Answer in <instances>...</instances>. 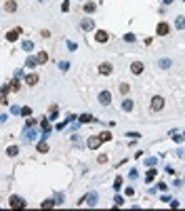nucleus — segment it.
Masks as SVG:
<instances>
[{
  "label": "nucleus",
  "mask_w": 185,
  "mask_h": 211,
  "mask_svg": "<svg viewBox=\"0 0 185 211\" xmlns=\"http://www.w3.org/2000/svg\"><path fill=\"white\" fill-rule=\"evenodd\" d=\"M40 127H42V131H44V133H48V131H51V123H48V118H42Z\"/></svg>",
  "instance_id": "nucleus-24"
},
{
  "label": "nucleus",
  "mask_w": 185,
  "mask_h": 211,
  "mask_svg": "<svg viewBox=\"0 0 185 211\" xmlns=\"http://www.w3.org/2000/svg\"><path fill=\"white\" fill-rule=\"evenodd\" d=\"M128 91H130V84H126V82H122V84H120V93H122V95H126Z\"/></svg>",
  "instance_id": "nucleus-29"
},
{
  "label": "nucleus",
  "mask_w": 185,
  "mask_h": 211,
  "mask_svg": "<svg viewBox=\"0 0 185 211\" xmlns=\"http://www.w3.org/2000/svg\"><path fill=\"white\" fill-rule=\"evenodd\" d=\"M6 154H9V156H17V154H19V148H17V146H11V148H6Z\"/></svg>",
  "instance_id": "nucleus-25"
},
{
  "label": "nucleus",
  "mask_w": 185,
  "mask_h": 211,
  "mask_svg": "<svg viewBox=\"0 0 185 211\" xmlns=\"http://www.w3.org/2000/svg\"><path fill=\"white\" fill-rule=\"evenodd\" d=\"M25 84H27V87L38 84V74H34V72H32V74H27V76H25Z\"/></svg>",
  "instance_id": "nucleus-11"
},
{
  "label": "nucleus",
  "mask_w": 185,
  "mask_h": 211,
  "mask_svg": "<svg viewBox=\"0 0 185 211\" xmlns=\"http://www.w3.org/2000/svg\"><path fill=\"white\" fill-rule=\"evenodd\" d=\"M0 104H2V106H9V99H6V93H2V95H0Z\"/></svg>",
  "instance_id": "nucleus-36"
},
{
  "label": "nucleus",
  "mask_w": 185,
  "mask_h": 211,
  "mask_svg": "<svg viewBox=\"0 0 185 211\" xmlns=\"http://www.w3.org/2000/svg\"><path fill=\"white\" fill-rule=\"evenodd\" d=\"M143 68H145V66H143L141 61H133V63H130V72H133V74H137V76L143 72Z\"/></svg>",
  "instance_id": "nucleus-10"
},
{
  "label": "nucleus",
  "mask_w": 185,
  "mask_h": 211,
  "mask_svg": "<svg viewBox=\"0 0 185 211\" xmlns=\"http://www.w3.org/2000/svg\"><path fill=\"white\" fill-rule=\"evenodd\" d=\"M183 2H185V0H183Z\"/></svg>",
  "instance_id": "nucleus-45"
},
{
  "label": "nucleus",
  "mask_w": 185,
  "mask_h": 211,
  "mask_svg": "<svg viewBox=\"0 0 185 211\" xmlns=\"http://www.w3.org/2000/svg\"><path fill=\"white\" fill-rule=\"evenodd\" d=\"M38 152H48V146H46L44 141H40V144H38Z\"/></svg>",
  "instance_id": "nucleus-31"
},
{
  "label": "nucleus",
  "mask_w": 185,
  "mask_h": 211,
  "mask_svg": "<svg viewBox=\"0 0 185 211\" xmlns=\"http://www.w3.org/2000/svg\"><path fill=\"white\" fill-rule=\"evenodd\" d=\"M57 114H59V106L53 104L51 108H48V120H55V118H57Z\"/></svg>",
  "instance_id": "nucleus-13"
},
{
  "label": "nucleus",
  "mask_w": 185,
  "mask_h": 211,
  "mask_svg": "<svg viewBox=\"0 0 185 211\" xmlns=\"http://www.w3.org/2000/svg\"><path fill=\"white\" fill-rule=\"evenodd\" d=\"M114 203H116V207H120V205H124V199H122V196H116Z\"/></svg>",
  "instance_id": "nucleus-37"
},
{
  "label": "nucleus",
  "mask_w": 185,
  "mask_h": 211,
  "mask_svg": "<svg viewBox=\"0 0 185 211\" xmlns=\"http://www.w3.org/2000/svg\"><path fill=\"white\" fill-rule=\"evenodd\" d=\"M21 116H32V108L23 106V108H21Z\"/></svg>",
  "instance_id": "nucleus-30"
},
{
  "label": "nucleus",
  "mask_w": 185,
  "mask_h": 211,
  "mask_svg": "<svg viewBox=\"0 0 185 211\" xmlns=\"http://www.w3.org/2000/svg\"><path fill=\"white\" fill-rule=\"evenodd\" d=\"M61 11H63V13H68V11H69V0H63V4H61Z\"/></svg>",
  "instance_id": "nucleus-33"
},
{
  "label": "nucleus",
  "mask_w": 185,
  "mask_h": 211,
  "mask_svg": "<svg viewBox=\"0 0 185 211\" xmlns=\"http://www.w3.org/2000/svg\"><path fill=\"white\" fill-rule=\"evenodd\" d=\"M95 9H97V6H95L92 2H86V4H84V13H86V15H91V13H95Z\"/></svg>",
  "instance_id": "nucleus-22"
},
{
  "label": "nucleus",
  "mask_w": 185,
  "mask_h": 211,
  "mask_svg": "<svg viewBox=\"0 0 185 211\" xmlns=\"http://www.w3.org/2000/svg\"><path fill=\"white\" fill-rule=\"evenodd\" d=\"M162 2H164V4H171V2H173V0H162Z\"/></svg>",
  "instance_id": "nucleus-44"
},
{
  "label": "nucleus",
  "mask_w": 185,
  "mask_h": 211,
  "mask_svg": "<svg viewBox=\"0 0 185 211\" xmlns=\"http://www.w3.org/2000/svg\"><path fill=\"white\" fill-rule=\"evenodd\" d=\"M97 163H107V154H99V156H97Z\"/></svg>",
  "instance_id": "nucleus-32"
},
{
  "label": "nucleus",
  "mask_w": 185,
  "mask_h": 211,
  "mask_svg": "<svg viewBox=\"0 0 185 211\" xmlns=\"http://www.w3.org/2000/svg\"><path fill=\"white\" fill-rule=\"evenodd\" d=\"M21 89V82H19V78H13L11 80V91H19Z\"/></svg>",
  "instance_id": "nucleus-21"
},
{
  "label": "nucleus",
  "mask_w": 185,
  "mask_h": 211,
  "mask_svg": "<svg viewBox=\"0 0 185 211\" xmlns=\"http://www.w3.org/2000/svg\"><path fill=\"white\" fill-rule=\"evenodd\" d=\"M84 203H86V205H95V203H97V192L86 194V196H84Z\"/></svg>",
  "instance_id": "nucleus-15"
},
{
  "label": "nucleus",
  "mask_w": 185,
  "mask_h": 211,
  "mask_svg": "<svg viewBox=\"0 0 185 211\" xmlns=\"http://www.w3.org/2000/svg\"><path fill=\"white\" fill-rule=\"evenodd\" d=\"M0 91H2V93H9V91H11V84H2Z\"/></svg>",
  "instance_id": "nucleus-39"
},
{
  "label": "nucleus",
  "mask_w": 185,
  "mask_h": 211,
  "mask_svg": "<svg viewBox=\"0 0 185 211\" xmlns=\"http://www.w3.org/2000/svg\"><path fill=\"white\" fill-rule=\"evenodd\" d=\"M168 30H171V28H168L166 21H160V24L156 25V34L158 36H168Z\"/></svg>",
  "instance_id": "nucleus-7"
},
{
  "label": "nucleus",
  "mask_w": 185,
  "mask_h": 211,
  "mask_svg": "<svg viewBox=\"0 0 185 211\" xmlns=\"http://www.w3.org/2000/svg\"><path fill=\"white\" fill-rule=\"evenodd\" d=\"M25 66H27V68H36V66H38V59L36 57H27L25 59Z\"/></svg>",
  "instance_id": "nucleus-20"
},
{
  "label": "nucleus",
  "mask_w": 185,
  "mask_h": 211,
  "mask_svg": "<svg viewBox=\"0 0 185 211\" xmlns=\"http://www.w3.org/2000/svg\"><path fill=\"white\" fill-rule=\"evenodd\" d=\"M122 110H124V112H130V110H133V101H130V99H124V101H122Z\"/></svg>",
  "instance_id": "nucleus-23"
},
{
  "label": "nucleus",
  "mask_w": 185,
  "mask_h": 211,
  "mask_svg": "<svg viewBox=\"0 0 185 211\" xmlns=\"http://www.w3.org/2000/svg\"><path fill=\"white\" fill-rule=\"evenodd\" d=\"M128 137H133V140H137V137H141V133H137V131H130V133H126Z\"/></svg>",
  "instance_id": "nucleus-38"
},
{
  "label": "nucleus",
  "mask_w": 185,
  "mask_h": 211,
  "mask_svg": "<svg viewBox=\"0 0 185 211\" xmlns=\"http://www.w3.org/2000/svg\"><path fill=\"white\" fill-rule=\"evenodd\" d=\"M23 51H32V49H34V42H32V40H23Z\"/></svg>",
  "instance_id": "nucleus-26"
},
{
  "label": "nucleus",
  "mask_w": 185,
  "mask_h": 211,
  "mask_svg": "<svg viewBox=\"0 0 185 211\" xmlns=\"http://www.w3.org/2000/svg\"><path fill=\"white\" fill-rule=\"evenodd\" d=\"M9 207H11V209H25L27 203H25L21 196H11V199H9Z\"/></svg>",
  "instance_id": "nucleus-1"
},
{
  "label": "nucleus",
  "mask_w": 185,
  "mask_h": 211,
  "mask_svg": "<svg viewBox=\"0 0 185 211\" xmlns=\"http://www.w3.org/2000/svg\"><path fill=\"white\" fill-rule=\"evenodd\" d=\"M156 173H158V169H150V171H147V173H145V182H147V184H150L151 179H154V177H156Z\"/></svg>",
  "instance_id": "nucleus-18"
},
{
  "label": "nucleus",
  "mask_w": 185,
  "mask_h": 211,
  "mask_svg": "<svg viewBox=\"0 0 185 211\" xmlns=\"http://www.w3.org/2000/svg\"><path fill=\"white\" fill-rule=\"evenodd\" d=\"M19 34H21V28H15V30H9V32H6V40H9V42H15V40L19 38Z\"/></svg>",
  "instance_id": "nucleus-9"
},
{
  "label": "nucleus",
  "mask_w": 185,
  "mask_h": 211,
  "mask_svg": "<svg viewBox=\"0 0 185 211\" xmlns=\"http://www.w3.org/2000/svg\"><path fill=\"white\" fill-rule=\"evenodd\" d=\"M40 34H42V38H51V32H48V30H42Z\"/></svg>",
  "instance_id": "nucleus-43"
},
{
  "label": "nucleus",
  "mask_w": 185,
  "mask_h": 211,
  "mask_svg": "<svg viewBox=\"0 0 185 211\" xmlns=\"http://www.w3.org/2000/svg\"><path fill=\"white\" fill-rule=\"evenodd\" d=\"M78 120H80L82 125H88V123H95V120H97V118L92 116V114H82V116L78 118Z\"/></svg>",
  "instance_id": "nucleus-14"
},
{
  "label": "nucleus",
  "mask_w": 185,
  "mask_h": 211,
  "mask_svg": "<svg viewBox=\"0 0 185 211\" xmlns=\"http://www.w3.org/2000/svg\"><path fill=\"white\" fill-rule=\"evenodd\" d=\"M59 68H61V70L65 72V70H68V68H69V63H68V61H61V63H59Z\"/></svg>",
  "instance_id": "nucleus-41"
},
{
  "label": "nucleus",
  "mask_w": 185,
  "mask_h": 211,
  "mask_svg": "<svg viewBox=\"0 0 185 211\" xmlns=\"http://www.w3.org/2000/svg\"><path fill=\"white\" fill-rule=\"evenodd\" d=\"M95 40L103 45V42H107V40H109V34H107L105 30H97V32H95Z\"/></svg>",
  "instance_id": "nucleus-8"
},
{
  "label": "nucleus",
  "mask_w": 185,
  "mask_h": 211,
  "mask_svg": "<svg viewBox=\"0 0 185 211\" xmlns=\"http://www.w3.org/2000/svg\"><path fill=\"white\" fill-rule=\"evenodd\" d=\"M36 59H38V63H46V61H48V53H46V51H40V53L36 55Z\"/></svg>",
  "instance_id": "nucleus-16"
},
{
  "label": "nucleus",
  "mask_w": 185,
  "mask_h": 211,
  "mask_svg": "<svg viewBox=\"0 0 185 211\" xmlns=\"http://www.w3.org/2000/svg\"><path fill=\"white\" fill-rule=\"evenodd\" d=\"M101 144H103V141H101V137H99V135H91V137H88V141H86V146H88L91 150H97Z\"/></svg>",
  "instance_id": "nucleus-3"
},
{
  "label": "nucleus",
  "mask_w": 185,
  "mask_h": 211,
  "mask_svg": "<svg viewBox=\"0 0 185 211\" xmlns=\"http://www.w3.org/2000/svg\"><path fill=\"white\" fill-rule=\"evenodd\" d=\"M124 194H126V196H133V194H135V190H133V188H126V190H124Z\"/></svg>",
  "instance_id": "nucleus-42"
},
{
  "label": "nucleus",
  "mask_w": 185,
  "mask_h": 211,
  "mask_svg": "<svg viewBox=\"0 0 185 211\" xmlns=\"http://www.w3.org/2000/svg\"><path fill=\"white\" fill-rule=\"evenodd\" d=\"M112 72H114V66H112L109 61H103V63L99 66V74H101V76H107V74H112Z\"/></svg>",
  "instance_id": "nucleus-5"
},
{
  "label": "nucleus",
  "mask_w": 185,
  "mask_h": 211,
  "mask_svg": "<svg viewBox=\"0 0 185 211\" xmlns=\"http://www.w3.org/2000/svg\"><path fill=\"white\" fill-rule=\"evenodd\" d=\"M97 99H99V104H101V106H109V104H112V93H109V91H101Z\"/></svg>",
  "instance_id": "nucleus-4"
},
{
  "label": "nucleus",
  "mask_w": 185,
  "mask_h": 211,
  "mask_svg": "<svg viewBox=\"0 0 185 211\" xmlns=\"http://www.w3.org/2000/svg\"><path fill=\"white\" fill-rule=\"evenodd\" d=\"M151 112H160L162 108H164V99H162L160 95H156V97H151Z\"/></svg>",
  "instance_id": "nucleus-2"
},
{
  "label": "nucleus",
  "mask_w": 185,
  "mask_h": 211,
  "mask_svg": "<svg viewBox=\"0 0 185 211\" xmlns=\"http://www.w3.org/2000/svg\"><path fill=\"white\" fill-rule=\"evenodd\" d=\"M124 40H126V42H135V34H130V32L124 34Z\"/></svg>",
  "instance_id": "nucleus-34"
},
{
  "label": "nucleus",
  "mask_w": 185,
  "mask_h": 211,
  "mask_svg": "<svg viewBox=\"0 0 185 211\" xmlns=\"http://www.w3.org/2000/svg\"><path fill=\"white\" fill-rule=\"evenodd\" d=\"M80 28L84 30V32H91L92 28H95V21H92V17H84L80 21Z\"/></svg>",
  "instance_id": "nucleus-6"
},
{
  "label": "nucleus",
  "mask_w": 185,
  "mask_h": 211,
  "mask_svg": "<svg viewBox=\"0 0 185 211\" xmlns=\"http://www.w3.org/2000/svg\"><path fill=\"white\" fill-rule=\"evenodd\" d=\"M160 66H162V68H168V66H171V59H162Z\"/></svg>",
  "instance_id": "nucleus-40"
},
{
  "label": "nucleus",
  "mask_w": 185,
  "mask_h": 211,
  "mask_svg": "<svg viewBox=\"0 0 185 211\" xmlns=\"http://www.w3.org/2000/svg\"><path fill=\"white\" fill-rule=\"evenodd\" d=\"M175 28L177 30H185V17H177L175 19Z\"/></svg>",
  "instance_id": "nucleus-17"
},
{
  "label": "nucleus",
  "mask_w": 185,
  "mask_h": 211,
  "mask_svg": "<svg viewBox=\"0 0 185 211\" xmlns=\"http://www.w3.org/2000/svg\"><path fill=\"white\" fill-rule=\"evenodd\" d=\"M68 49H69V51H78V45L72 42V40H68Z\"/></svg>",
  "instance_id": "nucleus-35"
},
{
  "label": "nucleus",
  "mask_w": 185,
  "mask_h": 211,
  "mask_svg": "<svg viewBox=\"0 0 185 211\" xmlns=\"http://www.w3.org/2000/svg\"><path fill=\"white\" fill-rule=\"evenodd\" d=\"M4 11L6 13H15L17 11V2H15V0H6V2H4Z\"/></svg>",
  "instance_id": "nucleus-12"
},
{
  "label": "nucleus",
  "mask_w": 185,
  "mask_h": 211,
  "mask_svg": "<svg viewBox=\"0 0 185 211\" xmlns=\"http://www.w3.org/2000/svg\"><path fill=\"white\" fill-rule=\"evenodd\" d=\"M99 137H101V141H109L112 140V133L109 131H103V133H99Z\"/></svg>",
  "instance_id": "nucleus-27"
},
{
  "label": "nucleus",
  "mask_w": 185,
  "mask_h": 211,
  "mask_svg": "<svg viewBox=\"0 0 185 211\" xmlns=\"http://www.w3.org/2000/svg\"><path fill=\"white\" fill-rule=\"evenodd\" d=\"M122 184H124V179H122V177L118 175V177L114 179V188H116V190H120V188H122Z\"/></svg>",
  "instance_id": "nucleus-28"
},
{
  "label": "nucleus",
  "mask_w": 185,
  "mask_h": 211,
  "mask_svg": "<svg viewBox=\"0 0 185 211\" xmlns=\"http://www.w3.org/2000/svg\"><path fill=\"white\" fill-rule=\"evenodd\" d=\"M55 205H57V203H55V200H51V199H46L44 203H40V207H42V209H51V207H55Z\"/></svg>",
  "instance_id": "nucleus-19"
}]
</instances>
